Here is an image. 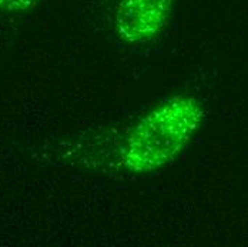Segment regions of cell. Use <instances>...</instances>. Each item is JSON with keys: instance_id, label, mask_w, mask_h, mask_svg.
<instances>
[{"instance_id": "cell-2", "label": "cell", "mask_w": 248, "mask_h": 247, "mask_svg": "<svg viewBox=\"0 0 248 247\" xmlns=\"http://www.w3.org/2000/svg\"><path fill=\"white\" fill-rule=\"evenodd\" d=\"M175 0H119L114 26L125 43H146L166 27Z\"/></svg>"}, {"instance_id": "cell-3", "label": "cell", "mask_w": 248, "mask_h": 247, "mask_svg": "<svg viewBox=\"0 0 248 247\" xmlns=\"http://www.w3.org/2000/svg\"><path fill=\"white\" fill-rule=\"evenodd\" d=\"M40 0H0V10L7 13H20L34 7Z\"/></svg>"}, {"instance_id": "cell-1", "label": "cell", "mask_w": 248, "mask_h": 247, "mask_svg": "<svg viewBox=\"0 0 248 247\" xmlns=\"http://www.w3.org/2000/svg\"><path fill=\"white\" fill-rule=\"evenodd\" d=\"M204 122V109L191 95H174L155 104L128 133L122 165L133 174L154 173L170 165Z\"/></svg>"}]
</instances>
